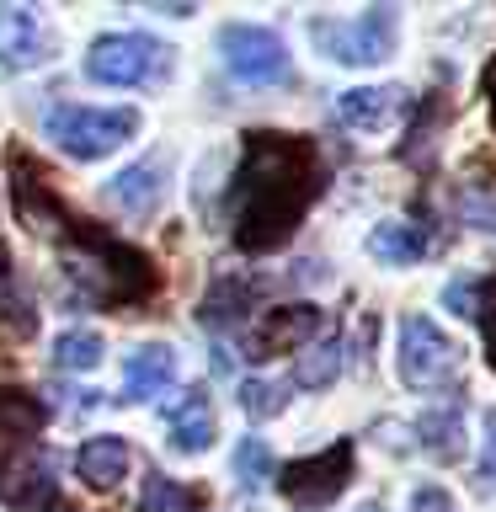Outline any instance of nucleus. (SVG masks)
<instances>
[{
	"mask_svg": "<svg viewBox=\"0 0 496 512\" xmlns=\"http://www.w3.org/2000/svg\"><path fill=\"white\" fill-rule=\"evenodd\" d=\"M326 187V166H320L315 139L304 134H272L256 128L246 134L240 166L230 176V224L235 246L262 256L294 240V230L310 214V203Z\"/></svg>",
	"mask_w": 496,
	"mask_h": 512,
	"instance_id": "1",
	"label": "nucleus"
},
{
	"mask_svg": "<svg viewBox=\"0 0 496 512\" xmlns=\"http://www.w3.org/2000/svg\"><path fill=\"white\" fill-rule=\"evenodd\" d=\"M395 368L406 379V390H459V347L443 336L432 315H406L400 320V352Z\"/></svg>",
	"mask_w": 496,
	"mask_h": 512,
	"instance_id": "4",
	"label": "nucleus"
},
{
	"mask_svg": "<svg viewBox=\"0 0 496 512\" xmlns=\"http://www.w3.org/2000/svg\"><path fill=\"white\" fill-rule=\"evenodd\" d=\"M102 363V336L96 331H64L54 342V368L59 374H86V368Z\"/></svg>",
	"mask_w": 496,
	"mask_h": 512,
	"instance_id": "21",
	"label": "nucleus"
},
{
	"mask_svg": "<svg viewBox=\"0 0 496 512\" xmlns=\"http://www.w3.org/2000/svg\"><path fill=\"white\" fill-rule=\"evenodd\" d=\"M166 432H171V448L176 454H208L219 438L214 427V406H208V390H187L182 400L171 406L166 416Z\"/></svg>",
	"mask_w": 496,
	"mask_h": 512,
	"instance_id": "14",
	"label": "nucleus"
},
{
	"mask_svg": "<svg viewBox=\"0 0 496 512\" xmlns=\"http://www.w3.org/2000/svg\"><path fill=\"white\" fill-rule=\"evenodd\" d=\"M486 96H491V107H496V59L486 64Z\"/></svg>",
	"mask_w": 496,
	"mask_h": 512,
	"instance_id": "31",
	"label": "nucleus"
},
{
	"mask_svg": "<svg viewBox=\"0 0 496 512\" xmlns=\"http://www.w3.org/2000/svg\"><path fill=\"white\" fill-rule=\"evenodd\" d=\"M480 491H491L496 486V406L486 411V454H480Z\"/></svg>",
	"mask_w": 496,
	"mask_h": 512,
	"instance_id": "29",
	"label": "nucleus"
},
{
	"mask_svg": "<svg viewBox=\"0 0 496 512\" xmlns=\"http://www.w3.org/2000/svg\"><path fill=\"white\" fill-rule=\"evenodd\" d=\"M416 443H422V454L432 459H459L464 454V411L459 400H448L438 411H422V422H416Z\"/></svg>",
	"mask_w": 496,
	"mask_h": 512,
	"instance_id": "16",
	"label": "nucleus"
},
{
	"mask_svg": "<svg viewBox=\"0 0 496 512\" xmlns=\"http://www.w3.org/2000/svg\"><path fill=\"white\" fill-rule=\"evenodd\" d=\"M475 320H480V331H486L491 368H496V278H491V283H480V310H475Z\"/></svg>",
	"mask_w": 496,
	"mask_h": 512,
	"instance_id": "27",
	"label": "nucleus"
},
{
	"mask_svg": "<svg viewBox=\"0 0 496 512\" xmlns=\"http://www.w3.org/2000/svg\"><path fill=\"white\" fill-rule=\"evenodd\" d=\"M43 134L59 144L70 160H102L118 144L139 134V112L134 107H75L59 102L43 112Z\"/></svg>",
	"mask_w": 496,
	"mask_h": 512,
	"instance_id": "2",
	"label": "nucleus"
},
{
	"mask_svg": "<svg viewBox=\"0 0 496 512\" xmlns=\"http://www.w3.org/2000/svg\"><path fill=\"white\" fill-rule=\"evenodd\" d=\"M166 70H171V48L150 32H107L86 54V75L102 80V86H144Z\"/></svg>",
	"mask_w": 496,
	"mask_h": 512,
	"instance_id": "5",
	"label": "nucleus"
},
{
	"mask_svg": "<svg viewBox=\"0 0 496 512\" xmlns=\"http://www.w3.org/2000/svg\"><path fill=\"white\" fill-rule=\"evenodd\" d=\"M395 32H400L395 6H368L352 22H331V16H315L310 22L315 48L336 64H384L395 54Z\"/></svg>",
	"mask_w": 496,
	"mask_h": 512,
	"instance_id": "3",
	"label": "nucleus"
},
{
	"mask_svg": "<svg viewBox=\"0 0 496 512\" xmlns=\"http://www.w3.org/2000/svg\"><path fill=\"white\" fill-rule=\"evenodd\" d=\"M176 384V352L166 342H144L128 352V363H123V395L128 406H139V400H155V395H166Z\"/></svg>",
	"mask_w": 496,
	"mask_h": 512,
	"instance_id": "12",
	"label": "nucleus"
},
{
	"mask_svg": "<svg viewBox=\"0 0 496 512\" xmlns=\"http://www.w3.org/2000/svg\"><path fill=\"white\" fill-rule=\"evenodd\" d=\"M0 502L27 512L59 507V470L38 443H16L11 454H0Z\"/></svg>",
	"mask_w": 496,
	"mask_h": 512,
	"instance_id": "8",
	"label": "nucleus"
},
{
	"mask_svg": "<svg viewBox=\"0 0 496 512\" xmlns=\"http://www.w3.org/2000/svg\"><path fill=\"white\" fill-rule=\"evenodd\" d=\"M459 219L475 230H496V187H470L459 192Z\"/></svg>",
	"mask_w": 496,
	"mask_h": 512,
	"instance_id": "26",
	"label": "nucleus"
},
{
	"mask_svg": "<svg viewBox=\"0 0 496 512\" xmlns=\"http://www.w3.org/2000/svg\"><path fill=\"white\" fill-rule=\"evenodd\" d=\"M400 107H406V91L400 86H352L336 96V118H342L352 134H384Z\"/></svg>",
	"mask_w": 496,
	"mask_h": 512,
	"instance_id": "11",
	"label": "nucleus"
},
{
	"mask_svg": "<svg viewBox=\"0 0 496 512\" xmlns=\"http://www.w3.org/2000/svg\"><path fill=\"white\" fill-rule=\"evenodd\" d=\"M128 464H134V454H128L123 438H112V432H102V438H86L75 454V475L86 480L91 491H112L118 480L128 475Z\"/></svg>",
	"mask_w": 496,
	"mask_h": 512,
	"instance_id": "15",
	"label": "nucleus"
},
{
	"mask_svg": "<svg viewBox=\"0 0 496 512\" xmlns=\"http://www.w3.org/2000/svg\"><path fill=\"white\" fill-rule=\"evenodd\" d=\"M411 512H459L454 496H448L443 486H416L411 491Z\"/></svg>",
	"mask_w": 496,
	"mask_h": 512,
	"instance_id": "30",
	"label": "nucleus"
},
{
	"mask_svg": "<svg viewBox=\"0 0 496 512\" xmlns=\"http://www.w3.org/2000/svg\"><path fill=\"white\" fill-rule=\"evenodd\" d=\"M219 54L230 64V75L240 86H283L294 75L288 48L272 27H251V22H230L219 32Z\"/></svg>",
	"mask_w": 496,
	"mask_h": 512,
	"instance_id": "6",
	"label": "nucleus"
},
{
	"mask_svg": "<svg viewBox=\"0 0 496 512\" xmlns=\"http://www.w3.org/2000/svg\"><path fill=\"white\" fill-rule=\"evenodd\" d=\"M347 480H352V443L336 438L331 448H320V454H310V459L283 464L278 491L294 507H326V502H336V496L347 491Z\"/></svg>",
	"mask_w": 496,
	"mask_h": 512,
	"instance_id": "7",
	"label": "nucleus"
},
{
	"mask_svg": "<svg viewBox=\"0 0 496 512\" xmlns=\"http://www.w3.org/2000/svg\"><path fill=\"white\" fill-rule=\"evenodd\" d=\"M235 475H240V486H246V491H256V486H267V480H272V454H267L262 438H246L235 448Z\"/></svg>",
	"mask_w": 496,
	"mask_h": 512,
	"instance_id": "23",
	"label": "nucleus"
},
{
	"mask_svg": "<svg viewBox=\"0 0 496 512\" xmlns=\"http://www.w3.org/2000/svg\"><path fill=\"white\" fill-rule=\"evenodd\" d=\"M320 331V310L315 304H278L251 326V358H278V352L304 347Z\"/></svg>",
	"mask_w": 496,
	"mask_h": 512,
	"instance_id": "9",
	"label": "nucleus"
},
{
	"mask_svg": "<svg viewBox=\"0 0 496 512\" xmlns=\"http://www.w3.org/2000/svg\"><path fill=\"white\" fill-rule=\"evenodd\" d=\"M283 384H272V379H246L240 384V411L251 416V422H267V416H278L283 411Z\"/></svg>",
	"mask_w": 496,
	"mask_h": 512,
	"instance_id": "22",
	"label": "nucleus"
},
{
	"mask_svg": "<svg viewBox=\"0 0 496 512\" xmlns=\"http://www.w3.org/2000/svg\"><path fill=\"white\" fill-rule=\"evenodd\" d=\"M443 304H448L454 315H475V310H480V283H475V278H470V283H448V288H443Z\"/></svg>",
	"mask_w": 496,
	"mask_h": 512,
	"instance_id": "28",
	"label": "nucleus"
},
{
	"mask_svg": "<svg viewBox=\"0 0 496 512\" xmlns=\"http://www.w3.org/2000/svg\"><path fill=\"white\" fill-rule=\"evenodd\" d=\"M336 368H342V342H336V336H326V342H315V347L294 363V384H304V390H326V384L336 379Z\"/></svg>",
	"mask_w": 496,
	"mask_h": 512,
	"instance_id": "20",
	"label": "nucleus"
},
{
	"mask_svg": "<svg viewBox=\"0 0 496 512\" xmlns=\"http://www.w3.org/2000/svg\"><path fill=\"white\" fill-rule=\"evenodd\" d=\"M256 299V283L251 278H224L214 294L203 299V326H240Z\"/></svg>",
	"mask_w": 496,
	"mask_h": 512,
	"instance_id": "18",
	"label": "nucleus"
},
{
	"mask_svg": "<svg viewBox=\"0 0 496 512\" xmlns=\"http://www.w3.org/2000/svg\"><path fill=\"white\" fill-rule=\"evenodd\" d=\"M448 123V102L443 96H432L427 102V112L416 118V128H411V144H406V160H416V155H427L432 144H438V128Z\"/></svg>",
	"mask_w": 496,
	"mask_h": 512,
	"instance_id": "24",
	"label": "nucleus"
},
{
	"mask_svg": "<svg viewBox=\"0 0 496 512\" xmlns=\"http://www.w3.org/2000/svg\"><path fill=\"white\" fill-rule=\"evenodd\" d=\"M203 507H208V496H203V491H187V486H176L171 475L144 470L139 512H203Z\"/></svg>",
	"mask_w": 496,
	"mask_h": 512,
	"instance_id": "17",
	"label": "nucleus"
},
{
	"mask_svg": "<svg viewBox=\"0 0 496 512\" xmlns=\"http://www.w3.org/2000/svg\"><path fill=\"white\" fill-rule=\"evenodd\" d=\"M358 512H384V507H379V502H363V507H358Z\"/></svg>",
	"mask_w": 496,
	"mask_h": 512,
	"instance_id": "32",
	"label": "nucleus"
},
{
	"mask_svg": "<svg viewBox=\"0 0 496 512\" xmlns=\"http://www.w3.org/2000/svg\"><path fill=\"white\" fill-rule=\"evenodd\" d=\"M107 198L123 208V214H155L160 198H166V160L150 155V160H134L128 171H118L107 182Z\"/></svg>",
	"mask_w": 496,
	"mask_h": 512,
	"instance_id": "13",
	"label": "nucleus"
},
{
	"mask_svg": "<svg viewBox=\"0 0 496 512\" xmlns=\"http://www.w3.org/2000/svg\"><path fill=\"white\" fill-rule=\"evenodd\" d=\"M0 315L6 320H16V331H32V310L22 304V294H16V278H11V256H6V246H0Z\"/></svg>",
	"mask_w": 496,
	"mask_h": 512,
	"instance_id": "25",
	"label": "nucleus"
},
{
	"mask_svg": "<svg viewBox=\"0 0 496 512\" xmlns=\"http://www.w3.org/2000/svg\"><path fill=\"white\" fill-rule=\"evenodd\" d=\"M48 59V32L32 6H0V64L6 70H38Z\"/></svg>",
	"mask_w": 496,
	"mask_h": 512,
	"instance_id": "10",
	"label": "nucleus"
},
{
	"mask_svg": "<svg viewBox=\"0 0 496 512\" xmlns=\"http://www.w3.org/2000/svg\"><path fill=\"white\" fill-rule=\"evenodd\" d=\"M368 251L379 256L384 267H406V262H416V256L427 251V240L411 230V224H400V219H390V224H379L374 235H368Z\"/></svg>",
	"mask_w": 496,
	"mask_h": 512,
	"instance_id": "19",
	"label": "nucleus"
}]
</instances>
